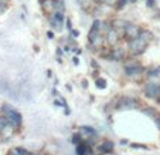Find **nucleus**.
Instances as JSON below:
<instances>
[{
	"label": "nucleus",
	"mask_w": 160,
	"mask_h": 155,
	"mask_svg": "<svg viewBox=\"0 0 160 155\" xmlns=\"http://www.w3.org/2000/svg\"><path fill=\"white\" fill-rule=\"evenodd\" d=\"M145 95L148 98H152V100L160 103V81H156V80L149 81L145 87Z\"/></svg>",
	"instance_id": "f257e3e1"
},
{
	"label": "nucleus",
	"mask_w": 160,
	"mask_h": 155,
	"mask_svg": "<svg viewBox=\"0 0 160 155\" xmlns=\"http://www.w3.org/2000/svg\"><path fill=\"white\" fill-rule=\"evenodd\" d=\"M148 44L149 43H146L145 40H142L140 37H138V39H133L128 43V49H129V51L132 53L133 56H140L142 53L146 51Z\"/></svg>",
	"instance_id": "f03ea898"
},
{
	"label": "nucleus",
	"mask_w": 160,
	"mask_h": 155,
	"mask_svg": "<svg viewBox=\"0 0 160 155\" xmlns=\"http://www.w3.org/2000/svg\"><path fill=\"white\" fill-rule=\"evenodd\" d=\"M140 31H142V29H140L139 26H136V24H133V23L126 21L125 29H123V36L130 41V40H133V39H138V37L140 36Z\"/></svg>",
	"instance_id": "7ed1b4c3"
},
{
	"label": "nucleus",
	"mask_w": 160,
	"mask_h": 155,
	"mask_svg": "<svg viewBox=\"0 0 160 155\" xmlns=\"http://www.w3.org/2000/svg\"><path fill=\"white\" fill-rule=\"evenodd\" d=\"M119 40H121V34H119V31H116L115 29H111V30H108L106 31V34H105V41H106V44H108L109 47H116L118 46V43H119Z\"/></svg>",
	"instance_id": "20e7f679"
},
{
	"label": "nucleus",
	"mask_w": 160,
	"mask_h": 155,
	"mask_svg": "<svg viewBox=\"0 0 160 155\" xmlns=\"http://www.w3.org/2000/svg\"><path fill=\"white\" fill-rule=\"evenodd\" d=\"M4 115H6V118L9 120L10 125H12V127H14V128H18L21 125V122H23V117H21V114L17 113L14 108H12L9 113H6Z\"/></svg>",
	"instance_id": "39448f33"
},
{
	"label": "nucleus",
	"mask_w": 160,
	"mask_h": 155,
	"mask_svg": "<svg viewBox=\"0 0 160 155\" xmlns=\"http://www.w3.org/2000/svg\"><path fill=\"white\" fill-rule=\"evenodd\" d=\"M48 20H50V24H51L52 29H55L57 31L62 30V26H64V13L55 12L52 16H50Z\"/></svg>",
	"instance_id": "423d86ee"
},
{
	"label": "nucleus",
	"mask_w": 160,
	"mask_h": 155,
	"mask_svg": "<svg viewBox=\"0 0 160 155\" xmlns=\"http://www.w3.org/2000/svg\"><path fill=\"white\" fill-rule=\"evenodd\" d=\"M125 57H126V51H125L123 47H113L111 51V54H109V58L113 61H121V60H125Z\"/></svg>",
	"instance_id": "0eeeda50"
},
{
	"label": "nucleus",
	"mask_w": 160,
	"mask_h": 155,
	"mask_svg": "<svg viewBox=\"0 0 160 155\" xmlns=\"http://www.w3.org/2000/svg\"><path fill=\"white\" fill-rule=\"evenodd\" d=\"M41 7L45 14L52 16L55 13V0H41Z\"/></svg>",
	"instance_id": "6e6552de"
},
{
	"label": "nucleus",
	"mask_w": 160,
	"mask_h": 155,
	"mask_svg": "<svg viewBox=\"0 0 160 155\" xmlns=\"http://www.w3.org/2000/svg\"><path fill=\"white\" fill-rule=\"evenodd\" d=\"M143 67L140 64H136V66H130V67H125V74L128 77H135V76H139V74L143 73Z\"/></svg>",
	"instance_id": "1a4fd4ad"
},
{
	"label": "nucleus",
	"mask_w": 160,
	"mask_h": 155,
	"mask_svg": "<svg viewBox=\"0 0 160 155\" xmlns=\"http://www.w3.org/2000/svg\"><path fill=\"white\" fill-rule=\"evenodd\" d=\"M77 155H92V147L82 141L79 145H77Z\"/></svg>",
	"instance_id": "9d476101"
},
{
	"label": "nucleus",
	"mask_w": 160,
	"mask_h": 155,
	"mask_svg": "<svg viewBox=\"0 0 160 155\" xmlns=\"http://www.w3.org/2000/svg\"><path fill=\"white\" fill-rule=\"evenodd\" d=\"M113 147H115L113 141L105 140V141H102V144L99 145V152H103V154H109V152L113 151Z\"/></svg>",
	"instance_id": "9b49d317"
},
{
	"label": "nucleus",
	"mask_w": 160,
	"mask_h": 155,
	"mask_svg": "<svg viewBox=\"0 0 160 155\" xmlns=\"http://www.w3.org/2000/svg\"><path fill=\"white\" fill-rule=\"evenodd\" d=\"M121 105L123 107V108H135V107H138V100H135V98H130V97H126L122 100Z\"/></svg>",
	"instance_id": "f8f14e48"
},
{
	"label": "nucleus",
	"mask_w": 160,
	"mask_h": 155,
	"mask_svg": "<svg viewBox=\"0 0 160 155\" xmlns=\"http://www.w3.org/2000/svg\"><path fill=\"white\" fill-rule=\"evenodd\" d=\"M112 29H115L116 31L118 30H122L123 33V29H125V24H126V21L125 20H121V19H115V20H112Z\"/></svg>",
	"instance_id": "ddd939ff"
},
{
	"label": "nucleus",
	"mask_w": 160,
	"mask_h": 155,
	"mask_svg": "<svg viewBox=\"0 0 160 155\" xmlns=\"http://www.w3.org/2000/svg\"><path fill=\"white\" fill-rule=\"evenodd\" d=\"M139 37L142 40H145L146 43H150L152 39H153V34H152L150 31H148V30H142V31H140V36Z\"/></svg>",
	"instance_id": "4468645a"
},
{
	"label": "nucleus",
	"mask_w": 160,
	"mask_h": 155,
	"mask_svg": "<svg viewBox=\"0 0 160 155\" xmlns=\"http://www.w3.org/2000/svg\"><path fill=\"white\" fill-rule=\"evenodd\" d=\"M79 131H81V132H84V134H87V135H89V137H91V135H92V137H97V132H95V130H94V128H91V127H81V130H79Z\"/></svg>",
	"instance_id": "2eb2a0df"
},
{
	"label": "nucleus",
	"mask_w": 160,
	"mask_h": 155,
	"mask_svg": "<svg viewBox=\"0 0 160 155\" xmlns=\"http://www.w3.org/2000/svg\"><path fill=\"white\" fill-rule=\"evenodd\" d=\"M55 12H60V13L65 12V4H64V0H55Z\"/></svg>",
	"instance_id": "dca6fc26"
},
{
	"label": "nucleus",
	"mask_w": 160,
	"mask_h": 155,
	"mask_svg": "<svg viewBox=\"0 0 160 155\" xmlns=\"http://www.w3.org/2000/svg\"><path fill=\"white\" fill-rule=\"evenodd\" d=\"M143 113H145V114H148V115L154 117V118H157V115H156V111H154L153 108H145V110H143Z\"/></svg>",
	"instance_id": "f3484780"
},
{
	"label": "nucleus",
	"mask_w": 160,
	"mask_h": 155,
	"mask_svg": "<svg viewBox=\"0 0 160 155\" xmlns=\"http://www.w3.org/2000/svg\"><path fill=\"white\" fill-rule=\"evenodd\" d=\"M72 142H74V144H77V145H79V144L82 142L81 135H79V134H75V135H74V137H72Z\"/></svg>",
	"instance_id": "a211bd4d"
},
{
	"label": "nucleus",
	"mask_w": 160,
	"mask_h": 155,
	"mask_svg": "<svg viewBox=\"0 0 160 155\" xmlns=\"http://www.w3.org/2000/svg\"><path fill=\"white\" fill-rule=\"evenodd\" d=\"M77 2H78V4L81 6V9L88 10V0H77Z\"/></svg>",
	"instance_id": "6ab92c4d"
},
{
	"label": "nucleus",
	"mask_w": 160,
	"mask_h": 155,
	"mask_svg": "<svg viewBox=\"0 0 160 155\" xmlns=\"http://www.w3.org/2000/svg\"><path fill=\"white\" fill-rule=\"evenodd\" d=\"M126 2H128V0H118V3H116V9H118V10H121L122 9V7H123L125 6V4H126Z\"/></svg>",
	"instance_id": "aec40b11"
},
{
	"label": "nucleus",
	"mask_w": 160,
	"mask_h": 155,
	"mask_svg": "<svg viewBox=\"0 0 160 155\" xmlns=\"http://www.w3.org/2000/svg\"><path fill=\"white\" fill-rule=\"evenodd\" d=\"M97 87L98 88H105L106 87L105 80H98V81H97Z\"/></svg>",
	"instance_id": "412c9836"
},
{
	"label": "nucleus",
	"mask_w": 160,
	"mask_h": 155,
	"mask_svg": "<svg viewBox=\"0 0 160 155\" xmlns=\"http://www.w3.org/2000/svg\"><path fill=\"white\" fill-rule=\"evenodd\" d=\"M103 3L108 4V6H116L118 0H103Z\"/></svg>",
	"instance_id": "4be33fe9"
},
{
	"label": "nucleus",
	"mask_w": 160,
	"mask_h": 155,
	"mask_svg": "<svg viewBox=\"0 0 160 155\" xmlns=\"http://www.w3.org/2000/svg\"><path fill=\"white\" fill-rule=\"evenodd\" d=\"M146 4H148V7H153L154 6V0H146Z\"/></svg>",
	"instance_id": "5701e85b"
},
{
	"label": "nucleus",
	"mask_w": 160,
	"mask_h": 155,
	"mask_svg": "<svg viewBox=\"0 0 160 155\" xmlns=\"http://www.w3.org/2000/svg\"><path fill=\"white\" fill-rule=\"evenodd\" d=\"M133 148H143V149H146V147L145 145H139V144H133Z\"/></svg>",
	"instance_id": "b1692460"
},
{
	"label": "nucleus",
	"mask_w": 160,
	"mask_h": 155,
	"mask_svg": "<svg viewBox=\"0 0 160 155\" xmlns=\"http://www.w3.org/2000/svg\"><path fill=\"white\" fill-rule=\"evenodd\" d=\"M71 33H72V36H74V37H78V34H79L77 30H71Z\"/></svg>",
	"instance_id": "393cba45"
},
{
	"label": "nucleus",
	"mask_w": 160,
	"mask_h": 155,
	"mask_svg": "<svg viewBox=\"0 0 160 155\" xmlns=\"http://www.w3.org/2000/svg\"><path fill=\"white\" fill-rule=\"evenodd\" d=\"M156 124H157V127H159V130H160V117H157L156 118Z\"/></svg>",
	"instance_id": "a878e982"
},
{
	"label": "nucleus",
	"mask_w": 160,
	"mask_h": 155,
	"mask_svg": "<svg viewBox=\"0 0 160 155\" xmlns=\"http://www.w3.org/2000/svg\"><path fill=\"white\" fill-rule=\"evenodd\" d=\"M7 155H18V154H17V152H16V151H10Z\"/></svg>",
	"instance_id": "bb28decb"
},
{
	"label": "nucleus",
	"mask_w": 160,
	"mask_h": 155,
	"mask_svg": "<svg viewBox=\"0 0 160 155\" xmlns=\"http://www.w3.org/2000/svg\"><path fill=\"white\" fill-rule=\"evenodd\" d=\"M47 36H48V37H50V39H52V37H54V34H52V33H51V31H48V33H47Z\"/></svg>",
	"instance_id": "cd10ccee"
},
{
	"label": "nucleus",
	"mask_w": 160,
	"mask_h": 155,
	"mask_svg": "<svg viewBox=\"0 0 160 155\" xmlns=\"http://www.w3.org/2000/svg\"><path fill=\"white\" fill-rule=\"evenodd\" d=\"M95 2H98V3H102L103 0H95Z\"/></svg>",
	"instance_id": "c85d7f7f"
},
{
	"label": "nucleus",
	"mask_w": 160,
	"mask_h": 155,
	"mask_svg": "<svg viewBox=\"0 0 160 155\" xmlns=\"http://www.w3.org/2000/svg\"><path fill=\"white\" fill-rule=\"evenodd\" d=\"M130 3H136V0H130Z\"/></svg>",
	"instance_id": "c756f323"
}]
</instances>
